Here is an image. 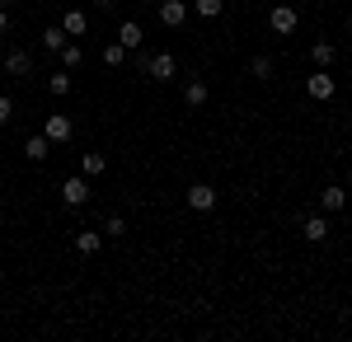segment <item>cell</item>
Segmentation results:
<instances>
[{"label":"cell","instance_id":"6da1fadb","mask_svg":"<svg viewBox=\"0 0 352 342\" xmlns=\"http://www.w3.org/2000/svg\"><path fill=\"white\" fill-rule=\"evenodd\" d=\"M296 24H300L296 5H272V10H268V28L277 33V38H287V33H296Z\"/></svg>","mask_w":352,"mask_h":342},{"label":"cell","instance_id":"7a4b0ae2","mask_svg":"<svg viewBox=\"0 0 352 342\" xmlns=\"http://www.w3.org/2000/svg\"><path fill=\"white\" fill-rule=\"evenodd\" d=\"M179 76V56L174 52H151V66H146V80H174Z\"/></svg>","mask_w":352,"mask_h":342},{"label":"cell","instance_id":"3957f363","mask_svg":"<svg viewBox=\"0 0 352 342\" xmlns=\"http://www.w3.org/2000/svg\"><path fill=\"white\" fill-rule=\"evenodd\" d=\"M305 94H310V99H315V104H329V99H333V94H338V80L329 76V71H315V76L305 80Z\"/></svg>","mask_w":352,"mask_h":342},{"label":"cell","instance_id":"277c9868","mask_svg":"<svg viewBox=\"0 0 352 342\" xmlns=\"http://www.w3.org/2000/svg\"><path fill=\"white\" fill-rule=\"evenodd\" d=\"M43 136H47V141H52V146H66V141H71V136H76V122H71V117H66V113H52V117H47V122H43Z\"/></svg>","mask_w":352,"mask_h":342},{"label":"cell","instance_id":"5b68a950","mask_svg":"<svg viewBox=\"0 0 352 342\" xmlns=\"http://www.w3.org/2000/svg\"><path fill=\"white\" fill-rule=\"evenodd\" d=\"M0 71H5V76H14V80H24V76H33V56H28L24 47H10L5 61H0Z\"/></svg>","mask_w":352,"mask_h":342},{"label":"cell","instance_id":"8992f818","mask_svg":"<svg viewBox=\"0 0 352 342\" xmlns=\"http://www.w3.org/2000/svg\"><path fill=\"white\" fill-rule=\"evenodd\" d=\"M61 202H66V207H85V202H89V179H85V174H71V179L61 183Z\"/></svg>","mask_w":352,"mask_h":342},{"label":"cell","instance_id":"52a82bcc","mask_svg":"<svg viewBox=\"0 0 352 342\" xmlns=\"http://www.w3.org/2000/svg\"><path fill=\"white\" fill-rule=\"evenodd\" d=\"M188 211H197V216L217 211V187H212V183H192L188 187Z\"/></svg>","mask_w":352,"mask_h":342},{"label":"cell","instance_id":"ba28073f","mask_svg":"<svg viewBox=\"0 0 352 342\" xmlns=\"http://www.w3.org/2000/svg\"><path fill=\"white\" fill-rule=\"evenodd\" d=\"M160 24L164 28H184L188 24V0H164L160 5Z\"/></svg>","mask_w":352,"mask_h":342},{"label":"cell","instance_id":"9c48e42d","mask_svg":"<svg viewBox=\"0 0 352 342\" xmlns=\"http://www.w3.org/2000/svg\"><path fill=\"white\" fill-rule=\"evenodd\" d=\"M141 38H146V28L136 24V19H122V24H118V43H122L127 52H141Z\"/></svg>","mask_w":352,"mask_h":342},{"label":"cell","instance_id":"30bf717a","mask_svg":"<svg viewBox=\"0 0 352 342\" xmlns=\"http://www.w3.org/2000/svg\"><path fill=\"white\" fill-rule=\"evenodd\" d=\"M56 61H61V71H80V61H85V47H80V38H66V47L56 52Z\"/></svg>","mask_w":352,"mask_h":342},{"label":"cell","instance_id":"8fae6325","mask_svg":"<svg viewBox=\"0 0 352 342\" xmlns=\"http://www.w3.org/2000/svg\"><path fill=\"white\" fill-rule=\"evenodd\" d=\"M300 235L310 239V244H324L329 239V220L324 216H300Z\"/></svg>","mask_w":352,"mask_h":342},{"label":"cell","instance_id":"7c38bea8","mask_svg":"<svg viewBox=\"0 0 352 342\" xmlns=\"http://www.w3.org/2000/svg\"><path fill=\"white\" fill-rule=\"evenodd\" d=\"M24 155L33 159V164H43V159L52 155V141H47V136H43V132H33V136H28V141H24Z\"/></svg>","mask_w":352,"mask_h":342},{"label":"cell","instance_id":"4fadbf2b","mask_svg":"<svg viewBox=\"0 0 352 342\" xmlns=\"http://www.w3.org/2000/svg\"><path fill=\"white\" fill-rule=\"evenodd\" d=\"M61 28H66V38H85L89 14H85V10H66V14H61Z\"/></svg>","mask_w":352,"mask_h":342},{"label":"cell","instance_id":"5bb4252c","mask_svg":"<svg viewBox=\"0 0 352 342\" xmlns=\"http://www.w3.org/2000/svg\"><path fill=\"white\" fill-rule=\"evenodd\" d=\"M99 249H104V235H99V230H80V235H76V253H80V258H94Z\"/></svg>","mask_w":352,"mask_h":342},{"label":"cell","instance_id":"9a60e30c","mask_svg":"<svg viewBox=\"0 0 352 342\" xmlns=\"http://www.w3.org/2000/svg\"><path fill=\"white\" fill-rule=\"evenodd\" d=\"M310 61H315V66H320V71H329V66H333V61H338V47H333V43H329V38H320V43H315V47H310Z\"/></svg>","mask_w":352,"mask_h":342},{"label":"cell","instance_id":"2e32d148","mask_svg":"<svg viewBox=\"0 0 352 342\" xmlns=\"http://www.w3.org/2000/svg\"><path fill=\"white\" fill-rule=\"evenodd\" d=\"M104 169H109V159L99 155V150H85V155H80V174H85V179H99Z\"/></svg>","mask_w":352,"mask_h":342},{"label":"cell","instance_id":"e0dca14e","mask_svg":"<svg viewBox=\"0 0 352 342\" xmlns=\"http://www.w3.org/2000/svg\"><path fill=\"white\" fill-rule=\"evenodd\" d=\"M320 207H324V211H343V207H348V192H343L338 183H329L324 192H320Z\"/></svg>","mask_w":352,"mask_h":342},{"label":"cell","instance_id":"ac0fdd59","mask_svg":"<svg viewBox=\"0 0 352 342\" xmlns=\"http://www.w3.org/2000/svg\"><path fill=\"white\" fill-rule=\"evenodd\" d=\"M127 47H122V43H118V38H113L109 47H104V52H99V61H104V66H109V71H118V66H122V61H127Z\"/></svg>","mask_w":352,"mask_h":342},{"label":"cell","instance_id":"d6986e66","mask_svg":"<svg viewBox=\"0 0 352 342\" xmlns=\"http://www.w3.org/2000/svg\"><path fill=\"white\" fill-rule=\"evenodd\" d=\"M207 99H212V89H207L202 80H188V89H184V104H188V108H202Z\"/></svg>","mask_w":352,"mask_h":342},{"label":"cell","instance_id":"ffe728a7","mask_svg":"<svg viewBox=\"0 0 352 342\" xmlns=\"http://www.w3.org/2000/svg\"><path fill=\"white\" fill-rule=\"evenodd\" d=\"M66 47V28L52 24V28H43V52H61Z\"/></svg>","mask_w":352,"mask_h":342},{"label":"cell","instance_id":"44dd1931","mask_svg":"<svg viewBox=\"0 0 352 342\" xmlns=\"http://www.w3.org/2000/svg\"><path fill=\"white\" fill-rule=\"evenodd\" d=\"M221 10H226V0H192V14L197 19H217Z\"/></svg>","mask_w":352,"mask_h":342},{"label":"cell","instance_id":"7402d4cb","mask_svg":"<svg viewBox=\"0 0 352 342\" xmlns=\"http://www.w3.org/2000/svg\"><path fill=\"white\" fill-rule=\"evenodd\" d=\"M127 235V216H109L104 220V239H122Z\"/></svg>","mask_w":352,"mask_h":342},{"label":"cell","instance_id":"603a6c76","mask_svg":"<svg viewBox=\"0 0 352 342\" xmlns=\"http://www.w3.org/2000/svg\"><path fill=\"white\" fill-rule=\"evenodd\" d=\"M249 76H254V80H268L272 76V56H254V61H249Z\"/></svg>","mask_w":352,"mask_h":342},{"label":"cell","instance_id":"cb8c5ba5","mask_svg":"<svg viewBox=\"0 0 352 342\" xmlns=\"http://www.w3.org/2000/svg\"><path fill=\"white\" fill-rule=\"evenodd\" d=\"M47 89H52V94H71V71H56V76L47 80Z\"/></svg>","mask_w":352,"mask_h":342},{"label":"cell","instance_id":"d4e9b609","mask_svg":"<svg viewBox=\"0 0 352 342\" xmlns=\"http://www.w3.org/2000/svg\"><path fill=\"white\" fill-rule=\"evenodd\" d=\"M10 117H14V99H10V94H0V127H5Z\"/></svg>","mask_w":352,"mask_h":342},{"label":"cell","instance_id":"484cf974","mask_svg":"<svg viewBox=\"0 0 352 342\" xmlns=\"http://www.w3.org/2000/svg\"><path fill=\"white\" fill-rule=\"evenodd\" d=\"M10 33V10H0V38Z\"/></svg>","mask_w":352,"mask_h":342},{"label":"cell","instance_id":"4316f807","mask_svg":"<svg viewBox=\"0 0 352 342\" xmlns=\"http://www.w3.org/2000/svg\"><path fill=\"white\" fill-rule=\"evenodd\" d=\"M113 5H118V0H94V10H113Z\"/></svg>","mask_w":352,"mask_h":342},{"label":"cell","instance_id":"83f0119b","mask_svg":"<svg viewBox=\"0 0 352 342\" xmlns=\"http://www.w3.org/2000/svg\"><path fill=\"white\" fill-rule=\"evenodd\" d=\"M10 5H14V0H0V10H10Z\"/></svg>","mask_w":352,"mask_h":342}]
</instances>
